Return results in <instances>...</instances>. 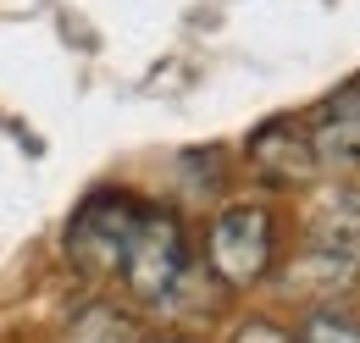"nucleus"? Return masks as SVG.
Wrapping results in <instances>:
<instances>
[{
    "label": "nucleus",
    "mask_w": 360,
    "mask_h": 343,
    "mask_svg": "<svg viewBox=\"0 0 360 343\" xmlns=\"http://www.w3.org/2000/svg\"><path fill=\"white\" fill-rule=\"evenodd\" d=\"M300 343H360V327L338 321V316H316L311 327H305V338H300Z\"/></svg>",
    "instance_id": "nucleus-9"
},
{
    "label": "nucleus",
    "mask_w": 360,
    "mask_h": 343,
    "mask_svg": "<svg viewBox=\"0 0 360 343\" xmlns=\"http://www.w3.org/2000/svg\"><path fill=\"white\" fill-rule=\"evenodd\" d=\"M250 172L255 177H266V183H305L316 172V150H311V128H300V122H288V117H277L266 128L250 138Z\"/></svg>",
    "instance_id": "nucleus-4"
},
{
    "label": "nucleus",
    "mask_w": 360,
    "mask_h": 343,
    "mask_svg": "<svg viewBox=\"0 0 360 343\" xmlns=\"http://www.w3.org/2000/svg\"><path fill=\"white\" fill-rule=\"evenodd\" d=\"M139 205L128 194H94L84 211L72 216L67 227V255L72 266H84L89 277H105L122 266V250H128V233H134Z\"/></svg>",
    "instance_id": "nucleus-2"
},
{
    "label": "nucleus",
    "mask_w": 360,
    "mask_h": 343,
    "mask_svg": "<svg viewBox=\"0 0 360 343\" xmlns=\"http://www.w3.org/2000/svg\"><path fill=\"white\" fill-rule=\"evenodd\" d=\"M311 150H316V167H338V172L360 167V84L338 89V94L316 111Z\"/></svg>",
    "instance_id": "nucleus-5"
},
{
    "label": "nucleus",
    "mask_w": 360,
    "mask_h": 343,
    "mask_svg": "<svg viewBox=\"0 0 360 343\" xmlns=\"http://www.w3.org/2000/svg\"><path fill=\"white\" fill-rule=\"evenodd\" d=\"M316 244H338V250H355L360 244V188H333L316 200L311 216Z\"/></svg>",
    "instance_id": "nucleus-7"
},
{
    "label": "nucleus",
    "mask_w": 360,
    "mask_h": 343,
    "mask_svg": "<svg viewBox=\"0 0 360 343\" xmlns=\"http://www.w3.org/2000/svg\"><path fill=\"white\" fill-rule=\"evenodd\" d=\"M233 343H288V332L271 327V321H244V327L233 332Z\"/></svg>",
    "instance_id": "nucleus-10"
},
{
    "label": "nucleus",
    "mask_w": 360,
    "mask_h": 343,
    "mask_svg": "<svg viewBox=\"0 0 360 343\" xmlns=\"http://www.w3.org/2000/svg\"><path fill=\"white\" fill-rule=\"evenodd\" d=\"M211 271L227 288H250L261 283L271 266V216L261 205H233V211L211 227Z\"/></svg>",
    "instance_id": "nucleus-3"
},
{
    "label": "nucleus",
    "mask_w": 360,
    "mask_h": 343,
    "mask_svg": "<svg viewBox=\"0 0 360 343\" xmlns=\"http://www.w3.org/2000/svg\"><path fill=\"white\" fill-rule=\"evenodd\" d=\"M183 227L172 211H144L139 205L134 216V233H128V250H122V277H128V288H134L139 299L161 304L178 294V277H183Z\"/></svg>",
    "instance_id": "nucleus-1"
},
{
    "label": "nucleus",
    "mask_w": 360,
    "mask_h": 343,
    "mask_svg": "<svg viewBox=\"0 0 360 343\" xmlns=\"http://www.w3.org/2000/svg\"><path fill=\"white\" fill-rule=\"evenodd\" d=\"M67 343H139V321L117 304H84L67 321Z\"/></svg>",
    "instance_id": "nucleus-8"
},
{
    "label": "nucleus",
    "mask_w": 360,
    "mask_h": 343,
    "mask_svg": "<svg viewBox=\"0 0 360 343\" xmlns=\"http://www.w3.org/2000/svg\"><path fill=\"white\" fill-rule=\"evenodd\" d=\"M344 288H355V255L338 244H311L283 271V294L294 299H338Z\"/></svg>",
    "instance_id": "nucleus-6"
}]
</instances>
